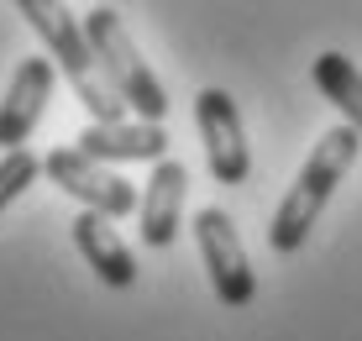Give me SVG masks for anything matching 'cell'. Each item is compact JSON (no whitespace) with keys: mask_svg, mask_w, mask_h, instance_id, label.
Segmentation results:
<instances>
[{"mask_svg":"<svg viewBox=\"0 0 362 341\" xmlns=\"http://www.w3.org/2000/svg\"><path fill=\"white\" fill-rule=\"evenodd\" d=\"M184 189H189V168L184 163H173L163 158L153 173H147V195H142V205H136V231H142V242L147 247H173V236H179V226H184Z\"/></svg>","mask_w":362,"mask_h":341,"instance_id":"obj_8","label":"cell"},{"mask_svg":"<svg viewBox=\"0 0 362 341\" xmlns=\"http://www.w3.org/2000/svg\"><path fill=\"white\" fill-rule=\"evenodd\" d=\"M357 147H362V137L352 132V126H331V132L315 142V153L305 158L299 179L289 184V195L279 200V210H273V221H268V247L273 252H299L305 247V236L315 231L320 210L331 205L336 184L352 173Z\"/></svg>","mask_w":362,"mask_h":341,"instance_id":"obj_1","label":"cell"},{"mask_svg":"<svg viewBox=\"0 0 362 341\" xmlns=\"http://www.w3.org/2000/svg\"><path fill=\"white\" fill-rule=\"evenodd\" d=\"M53 100V58H21L0 100V153H21Z\"/></svg>","mask_w":362,"mask_h":341,"instance_id":"obj_7","label":"cell"},{"mask_svg":"<svg viewBox=\"0 0 362 341\" xmlns=\"http://www.w3.org/2000/svg\"><path fill=\"white\" fill-rule=\"evenodd\" d=\"M315 90L346 116V126L362 137V69L346 53H320L315 58Z\"/></svg>","mask_w":362,"mask_h":341,"instance_id":"obj_11","label":"cell"},{"mask_svg":"<svg viewBox=\"0 0 362 341\" xmlns=\"http://www.w3.org/2000/svg\"><path fill=\"white\" fill-rule=\"evenodd\" d=\"M74 147H79L84 158L95 163H163L168 158V132L163 126H147V121H121V126H84L79 137H74Z\"/></svg>","mask_w":362,"mask_h":341,"instance_id":"obj_9","label":"cell"},{"mask_svg":"<svg viewBox=\"0 0 362 341\" xmlns=\"http://www.w3.org/2000/svg\"><path fill=\"white\" fill-rule=\"evenodd\" d=\"M16 11L47 42L53 69H64V79L74 84V95H79V105L90 110V121L95 126H121L127 121V100L110 90V79L100 74V63L90 53V37H84V21L74 16L69 6H53V0H21Z\"/></svg>","mask_w":362,"mask_h":341,"instance_id":"obj_2","label":"cell"},{"mask_svg":"<svg viewBox=\"0 0 362 341\" xmlns=\"http://www.w3.org/2000/svg\"><path fill=\"white\" fill-rule=\"evenodd\" d=\"M69 226H74V247H79V258L95 268V279L105 289H132L136 284V258H132V247L116 236V226H110L105 216L79 210Z\"/></svg>","mask_w":362,"mask_h":341,"instance_id":"obj_10","label":"cell"},{"mask_svg":"<svg viewBox=\"0 0 362 341\" xmlns=\"http://www.w3.org/2000/svg\"><path fill=\"white\" fill-rule=\"evenodd\" d=\"M84 37H90V53L100 63V74L110 79V90L127 100V110L147 126H163L168 116V95L158 84V74L147 69V58L136 53L127 21H121L116 6H90L84 11Z\"/></svg>","mask_w":362,"mask_h":341,"instance_id":"obj_3","label":"cell"},{"mask_svg":"<svg viewBox=\"0 0 362 341\" xmlns=\"http://www.w3.org/2000/svg\"><path fill=\"white\" fill-rule=\"evenodd\" d=\"M194 247H199V262L210 273V289L226 310H247L257 294V279H252V262H247V247L236 236V221L226 216L221 205H205L194 216Z\"/></svg>","mask_w":362,"mask_h":341,"instance_id":"obj_4","label":"cell"},{"mask_svg":"<svg viewBox=\"0 0 362 341\" xmlns=\"http://www.w3.org/2000/svg\"><path fill=\"white\" fill-rule=\"evenodd\" d=\"M42 173L64 189V195L79 200L84 210H95V216H105V221H121V216H132V210L142 205L132 179H121L116 168L84 158L79 147H53V153L42 158Z\"/></svg>","mask_w":362,"mask_h":341,"instance_id":"obj_5","label":"cell"},{"mask_svg":"<svg viewBox=\"0 0 362 341\" xmlns=\"http://www.w3.org/2000/svg\"><path fill=\"white\" fill-rule=\"evenodd\" d=\"M194 121H199V137H205L210 179L216 184H247V173H252V147H247L236 100L226 90H199L194 95Z\"/></svg>","mask_w":362,"mask_h":341,"instance_id":"obj_6","label":"cell"},{"mask_svg":"<svg viewBox=\"0 0 362 341\" xmlns=\"http://www.w3.org/2000/svg\"><path fill=\"white\" fill-rule=\"evenodd\" d=\"M37 173H42V158L27 153V147H21V153H6V158H0V210L16 205V200L27 195V189L37 184Z\"/></svg>","mask_w":362,"mask_h":341,"instance_id":"obj_12","label":"cell"}]
</instances>
